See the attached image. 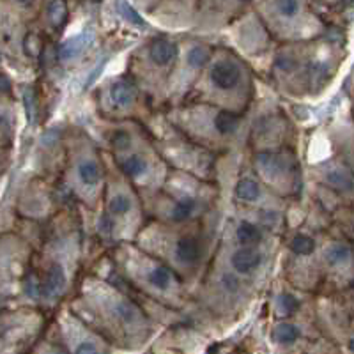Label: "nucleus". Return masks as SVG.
Wrapping results in <instances>:
<instances>
[{"label": "nucleus", "instance_id": "nucleus-1", "mask_svg": "<svg viewBox=\"0 0 354 354\" xmlns=\"http://www.w3.org/2000/svg\"><path fill=\"white\" fill-rule=\"evenodd\" d=\"M209 82L214 88L230 93L241 84V68L230 59H220L209 69Z\"/></svg>", "mask_w": 354, "mask_h": 354}, {"label": "nucleus", "instance_id": "nucleus-2", "mask_svg": "<svg viewBox=\"0 0 354 354\" xmlns=\"http://www.w3.org/2000/svg\"><path fill=\"white\" fill-rule=\"evenodd\" d=\"M174 255L181 264L194 266L201 261L202 257V243L197 236H179L174 243Z\"/></svg>", "mask_w": 354, "mask_h": 354}, {"label": "nucleus", "instance_id": "nucleus-3", "mask_svg": "<svg viewBox=\"0 0 354 354\" xmlns=\"http://www.w3.org/2000/svg\"><path fill=\"white\" fill-rule=\"evenodd\" d=\"M66 286V273L59 264L50 266V270L44 273V278L41 280L39 290L44 298H55L62 292Z\"/></svg>", "mask_w": 354, "mask_h": 354}, {"label": "nucleus", "instance_id": "nucleus-4", "mask_svg": "<svg viewBox=\"0 0 354 354\" xmlns=\"http://www.w3.org/2000/svg\"><path fill=\"white\" fill-rule=\"evenodd\" d=\"M326 262L330 268H344V270H351V266L354 262V250L353 246L347 243H333L330 248L326 250Z\"/></svg>", "mask_w": 354, "mask_h": 354}, {"label": "nucleus", "instance_id": "nucleus-5", "mask_svg": "<svg viewBox=\"0 0 354 354\" xmlns=\"http://www.w3.org/2000/svg\"><path fill=\"white\" fill-rule=\"evenodd\" d=\"M149 57L151 61L156 66H160V68L169 66L177 57V44L169 39H161V37L160 39H154L149 44Z\"/></svg>", "mask_w": 354, "mask_h": 354}, {"label": "nucleus", "instance_id": "nucleus-6", "mask_svg": "<svg viewBox=\"0 0 354 354\" xmlns=\"http://www.w3.org/2000/svg\"><path fill=\"white\" fill-rule=\"evenodd\" d=\"M262 262V255L259 252H255L254 248H239L238 252H234V255L230 257V264L238 273H250V271L257 270Z\"/></svg>", "mask_w": 354, "mask_h": 354}, {"label": "nucleus", "instance_id": "nucleus-7", "mask_svg": "<svg viewBox=\"0 0 354 354\" xmlns=\"http://www.w3.org/2000/svg\"><path fill=\"white\" fill-rule=\"evenodd\" d=\"M112 310L113 317L121 322V324H124V326H137V324L142 322L140 310L133 305L131 301H128V299H115L112 305Z\"/></svg>", "mask_w": 354, "mask_h": 354}, {"label": "nucleus", "instance_id": "nucleus-8", "mask_svg": "<svg viewBox=\"0 0 354 354\" xmlns=\"http://www.w3.org/2000/svg\"><path fill=\"white\" fill-rule=\"evenodd\" d=\"M326 183L338 192H354V174L347 167H335L326 174Z\"/></svg>", "mask_w": 354, "mask_h": 354}, {"label": "nucleus", "instance_id": "nucleus-9", "mask_svg": "<svg viewBox=\"0 0 354 354\" xmlns=\"http://www.w3.org/2000/svg\"><path fill=\"white\" fill-rule=\"evenodd\" d=\"M135 85L129 84L126 80H119L110 87V100L115 106L119 109H124V106L131 105L133 100H135Z\"/></svg>", "mask_w": 354, "mask_h": 354}, {"label": "nucleus", "instance_id": "nucleus-10", "mask_svg": "<svg viewBox=\"0 0 354 354\" xmlns=\"http://www.w3.org/2000/svg\"><path fill=\"white\" fill-rule=\"evenodd\" d=\"M145 280L158 290H169L174 286V274L165 266H151L145 273Z\"/></svg>", "mask_w": 354, "mask_h": 354}, {"label": "nucleus", "instance_id": "nucleus-11", "mask_svg": "<svg viewBox=\"0 0 354 354\" xmlns=\"http://www.w3.org/2000/svg\"><path fill=\"white\" fill-rule=\"evenodd\" d=\"M239 124H241V119H239L238 113L229 112V110H221L214 115L213 126L220 135L227 137V135H234V133L239 129Z\"/></svg>", "mask_w": 354, "mask_h": 354}, {"label": "nucleus", "instance_id": "nucleus-12", "mask_svg": "<svg viewBox=\"0 0 354 354\" xmlns=\"http://www.w3.org/2000/svg\"><path fill=\"white\" fill-rule=\"evenodd\" d=\"M78 177H80V183L84 186H88V188L97 186L101 181L100 163L96 160H93V158L82 160L80 165H78Z\"/></svg>", "mask_w": 354, "mask_h": 354}, {"label": "nucleus", "instance_id": "nucleus-13", "mask_svg": "<svg viewBox=\"0 0 354 354\" xmlns=\"http://www.w3.org/2000/svg\"><path fill=\"white\" fill-rule=\"evenodd\" d=\"M195 211H197V201L194 197H181L170 209V218L174 221H185L194 216Z\"/></svg>", "mask_w": 354, "mask_h": 354}, {"label": "nucleus", "instance_id": "nucleus-14", "mask_svg": "<svg viewBox=\"0 0 354 354\" xmlns=\"http://www.w3.org/2000/svg\"><path fill=\"white\" fill-rule=\"evenodd\" d=\"M121 169L124 170V174H128L129 177H140L144 176L147 170H149V163L140 154H131V156L124 158L121 161Z\"/></svg>", "mask_w": 354, "mask_h": 354}, {"label": "nucleus", "instance_id": "nucleus-15", "mask_svg": "<svg viewBox=\"0 0 354 354\" xmlns=\"http://www.w3.org/2000/svg\"><path fill=\"white\" fill-rule=\"evenodd\" d=\"M85 46H87V34H80V36H75L62 43L59 46V55L62 59H73V57L80 55Z\"/></svg>", "mask_w": 354, "mask_h": 354}, {"label": "nucleus", "instance_id": "nucleus-16", "mask_svg": "<svg viewBox=\"0 0 354 354\" xmlns=\"http://www.w3.org/2000/svg\"><path fill=\"white\" fill-rule=\"evenodd\" d=\"M236 236H238V241L241 245H255L262 239L261 229L252 221H241L238 230H236Z\"/></svg>", "mask_w": 354, "mask_h": 354}, {"label": "nucleus", "instance_id": "nucleus-17", "mask_svg": "<svg viewBox=\"0 0 354 354\" xmlns=\"http://www.w3.org/2000/svg\"><path fill=\"white\" fill-rule=\"evenodd\" d=\"M299 337V330L294 324H278L277 328L273 330V340L278 344H282V346H290L298 340Z\"/></svg>", "mask_w": 354, "mask_h": 354}, {"label": "nucleus", "instance_id": "nucleus-18", "mask_svg": "<svg viewBox=\"0 0 354 354\" xmlns=\"http://www.w3.org/2000/svg\"><path fill=\"white\" fill-rule=\"evenodd\" d=\"M209 48H205L202 44H195V46H192V48L188 50V53H186V62H188V66H192L194 69L204 68V66L209 62Z\"/></svg>", "mask_w": 354, "mask_h": 354}, {"label": "nucleus", "instance_id": "nucleus-19", "mask_svg": "<svg viewBox=\"0 0 354 354\" xmlns=\"http://www.w3.org/2000/svg\"><path fill=\"white\" fill-rule=\"evenodd\" d=\"M259 194H261L259 185L254 179H248V177H246V179H241V181L238 183V186H236V195H238V198H241V201L245 202L255 201V198L259 197Z\"/></svg>", "mask_w": 354, "mask_h": 354}, {"label": "nucleus", "instance_id": "nucleus-20", "mask_svg": "<svg viewBox=\"0 0 354 354\" xmlns=\"http://www.w3.org/2000/svg\"><path fill=\"white\" fill-rule=\"evenodd\" d=\"M129 209H131V198L126 197V195H113L109 201L110 216H122V214L128 213Z\"/></svg>", "mask_w": 354, "mask_h": 354}, {"label": "nucleus", "instance_id": "nucleus-21", "mask_svg": "<svg viewBox=\"0 0 354 354\" xmlns=\"http://www.w3.org/2000/svg\"><path fill=\"white\" fill-rule=\"evenodd\" d=\"M290 248L296 255H310L315 250V241L310 236L305 234H298L290 243Z\"/></svg>", "mask_w": 354, "mask_h": 354}, {"label": "nucleus", "instance_id": "nucleus-22", "mask_svg": "<svg viewBox=\"0 0 354 354\" xmlns=\"http://www.w3.org/2000/svg\"><path fill=\"white\" fill-rule=\"evenodd\" d=\"M50 18L53 20L55 25H61L66 18V6L62 2H53V4L48 6Z\"/></svg>", "mask_w": 354, "mask_h": 354}, {"label": "nucleus", "instance_id": "nucleus-23", "mask_svg": "<svg viewBox=\"0 0 354 354\" xmlns=\"http://www.w3.org/2000/svg\"><path fill=\"white\" fill-rule=\"evenodd\" d=\"M280 306L286 310L287 314H292L294 310L299 306V303H298V299L292 298V296H289V294H283L282 298H280Z\"/></svg>", "mask_w": 354, "mask_h": 354}, {"label": "nucleus", "instance_id": "nucleus-24", "mask_svg": "<svg viewBox=\"0 0 354 354\" xmlns=\"http://www.w3.org/2000/svg\"><path fill=\"white\" fill-rule=\"evenodd\" d=\"M119 9H121V11H122V15H124L126 18H129V20H131L133 24H137V25H144V20H142V18L138 17L137 12L133 11V9H131V6H128V4H119Z\"/></svg>", "mask_w": 354, "mask_h": 354}, {"label": "nucleus", "instance_id": "nucleus-25", "mask_svg": "<svg viewBox=\"0 0 354 354\" xmlns=\"http://www.w3.org/2000/svg\"><path fill=\"white\" fill-rule=\"evenodd\" d=\"M113 145L115 147H119V149H124V147H128L129 145V135L124 131H117L115 135H113Z\"/></svg>", "mask_w": 354, "mask_h": 354}, {"label": "nucleus", "instance_id": "nucleus-26", "mask_svg": "<svg viewBox=\"0 0 354 354\" xmlns=\"http://www.w3.org/2000/svg\"><path fill=\"white\" fill-rule=\"evenodd\" d=\"M223 282H225V287L229 290H236L238 289V278L236 277H232V274H225V277H223Z\"/></svg>", "mask_w": 354, "mask_h": 354}, {"label": "nucleus", "instance_id": "nucleus-27", "mask_svg": "<svg viewBox=\"0 0 354 354\" xmlns=\"http://www.w3.org/2000/svg\"><path fill=\"white\" fill-rule=\"evenodd\" d=\"M39 354H66L62 351H55V349H46V351H41Z\"/></svg>", "mask_w": 354, "mask_h": 354}]
</instances>
